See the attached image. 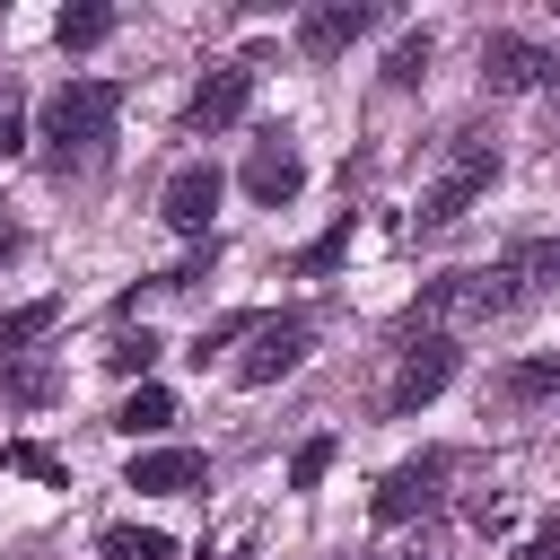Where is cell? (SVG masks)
Wrapping results in <instances>:
<instances>
[{"instance_id":"cell-6","label":"cell","mask_w":560,"mask_h":560,"mask_svg":"<svg viewBox=\"0 0 560 560\" xmlns=\"http://www.w3.org/2000/svg\"><path fill=\"white\" fill-rule=\"evenodd\" d=\"M560 52H542L534 35H481V88L490 96H525V88H551Z\"/></svg>"},{"instance_id":"cell-7","label":"cell","mask_w":560,"mask_h":560,"mask_svg":"<svg viewBox=\"0 0 560 560\" xmlns=\"http://www.w3.org/2000/svg\"><path fill=\"white\" fill-rule=\"evenodd\" d=\"M254 52H236V61H219L201 88H192V105H184V131H228V122H245V105H254Z\"/></svg>"},{"instance_id":"cell-16","label":"cell","mask_w":560,"mask_h":560,"mask_svg":"<svg viewBox=\"0 0 560 560\" xmlns=\"http://www.w3.org/2000/svg\"><path fill=\"white\" fill-rule=\"evenodd\" d=\"M52 324H61V298H26V306H9V315H0V359H18L26 341H44Z\"/></svg>"},{"instance_id":"cell-10","label":"cell","mask_w":560,"mask_h":560,"mask_svg":"<svg viewBox=\"0 0 560 560\" xmlns=\"http://www.w3.org/2000/svg\"><path fill=\"white\" fill-rule=\"evenodd\" d=\"M438 481H446V455H411V464H394L385 481H376V525H411V516H429L438 508Z\"/></svg>"},{"instance_id":"cell-25","label":"cell","mask_w":560,"mask_h":560,"mask_svg":"<svg viewBox=\"0 0 560 560\" xmlns=\"http://www.w3.org/2000/svg\"><path fill=\"white\" fill-rule=\"evenodd\" d=\"M516 560H560V516H542V525L525 534V551H516Z\"/></svg>"},{"instance_id":"cell-2","label":"cell","mask_w":560,"mask_h":560,"mask_svg":"<svg viewBox=\"0 0 560 560\" xmlns=\"http://www.w3.org/2000/svg\"><path fill=\"white\" fill-rule=\"evenodd\" d=\"M490 175H499V140H490V131H455V140H446V175L420 192V219H411V228H420V236L455 228V219L490 192Z\"/></svg>"},{"instance_id":"cell-23","label":"cell","mask_w":560,"mask_h":560,"mask_svg":"<svg viewBox=\"0 0 560 560\" xmlns=\"http://www.w3.org/2000/svg\"><path fill=\"white\" fill-rule=\"evenodd\" d=\"M341 254H350V210H341V219H332V228H324V236H315V245L298 254V271H332Z\"/></svg>"},{"instance_id":"cell-21","label":"cell","mask_w":560,"mask_h":560,"mask_svg":"<svg viewBox=\"0 0 560 560\" xmlns=\"http://www.w3.org/2000/svg\"><path fill=\"white\" fill-rule=\"evenodd\" d=\"M542 394H560V359H525V368H508V402H542Z\"/></svg>"},{"instance_id":"cell-13","label":"cell","mask_w":560,"mask_h":560,"mask_svg":"<svg viewBox=\"0 0 560 560\" xmlns=\"http://www.w3.org/2000/svg\"><path fill=\"white\" fill-rule=\"evenodd\" d=\"M499 280H508V298H542V289H560V228L516 236V245L499 254Z\"/></svg>"},{"instance_id":"cell-12","label":"cell","mask_w":560,"mask_h":560,"mask_svg":"<svg viewBox=\"0 0 560 560\" xmlns=\"http://www.w3.org/2000/svg\"><path fill=\"white\" fill-rule=\"evenodd\" d=\"M201 481H210L201 446H149V455H131V490H149V499H184Z\"/></svg>"},{"instance_id":"cell-27","label":"cell","mask_w":560,"mask_h":560,"mask_svg":"<svg viewBox=\"0 0 560 560\" xmlns=\"http://www.w3.org/2000/svg\"><path fill=\"white\" fill-rule=\"evenodd\" d=\"M9 254H18V228H9V219H0V262H9Z\"/></svg>"},{"instance_id":"cell-15","label":"cell","mask_w":560,"mask_h":560,"mask_svg":"<svg viewBox=\"0 0 560 560\" xmlns=\"http://www.w3.org/2000/svg\"><path fill=\"white\" fill-rule=\"evenodd\" d=\"M105 35H114V9H105V0H79V9L52 18V44H61V52H96Z\"/></svg>"},{"instance_id":"cell-8","label":"cell","mask_w":560,"mask_h":560,"mask_svg":"<svg viewBox=\"0 0 560 560\" xmlns=\"http://www.w3.org/2000/svg\"><path fill=\"white\" fill-rule=\"evenodd\" d=\"M245 192H254L262 210H289V201L306 192V158H298L289 131H262V140L245 149Z\"/></svg>"},{"instance_id":"cell-20","label":"cell","mask_w":560,"mask_h":560,"mask_svg":"<svg viewBox=\"0 0 560 560\" xmlns=\"http://www.w3.org/2000/svg\"><path fill=\"white\" fill-rule=\"evenodd\" d=\"M105 368H122V376L149 385V368H158V332H114V341H105Z\"/></svg>"},{"instance_id":"cell-4","label":"cell","mask_w":560,"mask_h":560,"mask_svg":"<svg viewBox=\"0 0 560 560\" xmlns=\"http://www.w3.org/2000/svg\"><path fill=\"white\" fill-rule=\"evenodd\" d=\"M455 385V332H411L402 341V368L385 385V420H411L420 402H438Z\"/></svg>"},{"instance_id":"cell-26","label":"cell","mask_w":560,"mask_h":560,"mask_svg":"<svg viewBox=\"0 0 560 560\" xmlns=\"http://www.w3.org/2000/svg\"><path fill=\"white\" fill-rule=\"evenodd\" d=\"M18 149H26V114H18V105H0V158H18Z\"/></svg>"},{"instance_id":"cell-28","label":"cell","mask_w":560,"mask_h":560,"mask_svg":"<svg viewBox=\"0 0 560 560\" xmlns=\"http://www.w3.org/2000/svg\"><path fill=\"white\" fill-rule=\"evenodd\" d=\"M411 560H420V551H411Z\"/></svg>"},{"instance_id":"cell-5","label":"cell","mask_w":560,"mask_h":560,"mask_svg":"<svg viewBox=\"0 0 560 560\" xmlns=\"http://www.w3.org/2000/svg\"><path fill=\"white\" fill-rule=\"evenodd\" d=\"M306 350H315L306 315H254V332L236 350V385H280L289 368H306Z\"/></svg>"},{"instance_id":"cell-18","label":"cell","mask_w":560,"mask_h":560,"mask_svg":"<svg viewBox=\"0 0 560 560\" xmlns=\"http://www.w3.org/2000/svg\"><path fill=\"white\" fill-rule=\"evenodd\" d=\"M96 551H105V560H175V542H166V534H149V525H105V534H96Z\"/></svg>"},{"instance_id":"cell-17","label":"cell","mask_w":560,"mask_h":560,"mask_svg":"<svg viewBox=\"0 0 560 560\" xmlns=\"http://www.w3.org/2000/svg\"><path fill=\"white\" fill-rule=\"evenodd\" d=\"M0 394L35 411V402H52V394H61V376H52V359H0Z\"/></svg>"},{"instance_id":"cell-9","label":"cell","mask_w":560,"mask_h":560,"mask_svg":"<svg viewBox=\"0 0 560 560\" xmlns=\"http://www.w3.org/2000/svg\"><path fill=\"white\" fill-rule=\"evenodd\" d=\"M158 219L192 245H210V219H219V166H175L166 192H158Z\"/></svg>"},{"instance_id":"cell-19","label":"cell","mask_w":560,"mask_h":560,"mask_svg":"<svg viewBox=\"0 0 560 560\" xmlns=\"http://www.w3.org/2000/svg\"><path fill=\"white\" fill-rule=\"evenodd\" d=\"M0 464H9V472H26V481H52V490H70V472H61V455H52V446H35V438H18V446H0Z\"/></svg>"},{"instance_id":"cell-3","label":"cell","mask_w":560,"mask_h":560,"mask_svg":"<svg viewBox=\"0 0 560 560\" xmlns=\"http://www.w3.org/2000/svg\"><path fill=\"white\" fill-rule=\"evenodd\" d=\"M508 306H516V298H508L499 262H490V271H446V280H429L402 324H411V332H455V324H490V315H508Z\"/></svg>"},{"instance_id":"cell-22","label":"cell","mask_w":560,"mask_h":560,"mask_svg":"<svg viewBox=\"0 0 560 560\" xmlns=\"http://www.w3.org/2000/svg\"><path fill=\"white\" fill-rule=\"evenodd\" d=\"M385 79H394V88H420V79H429V35H402V44L385 52Z\"/></svg>"},{"instance_id":"cell-1","label":"cell","mask_w":560,"mask_h":560,"mask_svg":"<svg viewBox=\"0 0 560 560\" xmlns=\"http://www.w3.org/2000/svg\"><path fill=\"white\" fill-rule=\"evenodd\" d=\"M114 114H122L114 79H70L44 105V158H52V175H88L105 158V140H114Z\"/></svg>"},{"instance_id":"cell-14","label":"cell","mask_w":560,"mask_h":560,"mask_svg":"<svg viewBox=\"0 0 560 560\" xmlns=\"http://www.w3.org/2000/svg\"><path fill=\"white\" fill-rule=\"evenodd\" d=\"M114 429H122V438H158V429H175V394H166V385H131L122 411H114Z\"/></svg>"},{"instance_id":"cell-24","label":"cell","mask_w":560,"mask_h":560,"mask_svg":"<svg viewBox=\"0 0 560 560\" xmlns=\"http://www.w3.org/2000/svg\"><path fill=\"white\" fill-rule=\"evenodd\" d=\"M324 472H332V438H306V446L289 455V490H315Z\"/></svg>"},{"instance_id":"cell-11","label":"cell","mask_w":560,"mask_h":560,"mask_svg":"<svg viewBox=\"0 0 560 560\" xmlns=\"http://www.w3.org/2000/svg\"><path fill=\"white\" fill-rule=\"evenodd\" d=\"M368 26H376L368 0H315V9H298V52H306V61H332V52H350Z\"/></svg>"}]
</instances>
